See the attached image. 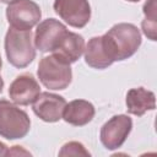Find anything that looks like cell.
I'll use <instances>...</instances> for the list:
<instances>
[{
	"mask_svg": "<svg viewBox=\"0 0 157 157\" xmlns=\"http://www.w3.org/2000/svg\"><path fill=\"white\" fill-rule=\"evenodd\" d=\"M104 42L114 61H121L132 56L141 45L140 29L128 22L114 25L105 34Z\"/></svg>",
	"mask_w": 157,
	"mask_h": 157,
	"instance_id": "obj_1",
	"label": "cell"
},
{
	"mask_svg": "<svg viewBox=\"0 0 157 157\" xmlns=\"http://www.w3.org/2000/svg\"><path fill=\"white\" fill-rule=\"evenodd\" d=\"M126 1H129V2H139L140 0H126Z\"/></svg>",
	"mask_w": 157,
	"mask_h": 157,
	"instance_id": "obj_21",
	"label": "cell"
},
{
	"mask_svg": "<svg viewBox=\"0 0 157 157\" xmlns=\"http://www.w3.org/2000/svg\"><path fill=\"white\" fill-rule=\"evenodd\" d=\"M40 17V7L33 0H17L9 4L6 9L7 22L16 29L28 31L39 23Z\"/></svg>",
	"mask_w": 157,
	"mask_h": 157,
	"instance_id": "obj_5",
	"label": "cell"
},
{
	"mask_svg": "<svg viewBox=\"0 0 157 157\" xmlns=\"http://www.w3.org/2000/svg\"><path fill=\"white\" fill-rule=\"evenodd\" d=\"M9 148L4 142H0V156H7Z\"/></svg>",
	"mask_w": 157,
	"mask_h": 157,
	"instance_id": "obj_18",
	"label": "cell"
},
{
	"mask_svg": "<svg viewBox=\"0 0 157 157\" xmlns=\"http://www.w3.org/2000/svg\"><path fill=\"white\" fill-rule=\"evenodd\" d=\"M132 129V120L126 114L112 117L103 124L99 132V140L107 150H117L123 146Z\"/></svg>",
	"mask_w": 157,
	"mask_h": 157,
	"instance_id": "obj_6",
	"label": "cell"
},
{
	"mask_svg": "<svg viewBox=\"0 0 157 157\" xmlns=\"http://www.w3.org/2000/svg\"><path fill=\"white\" fill-rule=\"evenodd\" d=\"M9 155H31V153L28 151L21 148V146H12V148L9 150V152H7V156Z\"/></svg>",
	"mask_w": 157,
	"mask_h": 157,
	"instance_id": "obj_17",
	"label": "cell"
},
{
	"mask_svg": "<svg viewBox=\"0 0 157 157\" xmlns=\"http://www.w3.org/2000/svg\"><path fill=\"white\" fill-rule=\"evenodd\" d=\"M4 45L7 61L17 69L28 66L36 58V47L33 45L31 29L22 31L10 27L6 32Z\"/></svg>",
	"mask_w": 157,
	"mask_h": 157,
	"instance_id": "obj_2",
	"label": "cell"
},
{
	"mask_svg": "<svg viewBox=\"0 0 157 157\" xmlns=\"http://www.w3.org/2000/svg\"><path fill=\"white\" fill-rule=\"evenodd\" d=\"M1 66H2V61H1V56H0V71H1ZM2 88H4V80L0 75V93L2 92Z\"/></svg>",
	"mask_w": 157,
	"mask_h": 157,
	"instance_id": "obj_19",
	"label": "cell"
},
{
	"mask_svg": "<svg viewBox=\"0 0 157 157\" xmlns=\"http://www.w3.org/2000/svg\"><path fill=\"white\" fill-rule=\"evenodd\" d=\"M125 103L128 113L136 117H142L146 112L156 108V97L152 91L144 87H136L128 91Z\"/></svg>",
	"mask_w": 157,
	"mask_h": 157,
	"instance_id": "obj_13",
	"label": "cell"
},
{
	"mask_svg": "<svg viewBox=\"0 0 157 157\" xmlns=\"http://www.w3.org/2000/svg\"><path fill=\"white\" fill-rule=\"evenodd\" d=\"M66 29V26L55 18L43 20L37 25V29L34 32L33 42L36 49L42 53L52 52Z\"/></svg>",
	"mask_w": 157,
	"mask_h": 157,
	"instance_id": "obj_10",
	"label": "cell"
},
{
	"mask_svg": "<svg viewBox=\"0 0 157 157\" xmlns=\"http://www.w3.org/2000/svg\"><path fill=\"white\" fill-rule=\"evenodd\" d=\"M15 1H17V0H0V2H4V4H11V2H15Z\"/></svg>",
	"mask_w": 157,
	"mask_h": 157,
	"instance_id": "obj_20",
	"label": "cell"
},
{
	"mask_svg": "<svg viewBox=\"0 0 157 157\" xmlns=\"http://www.w3.org/2000/svg\"><path fill=\"white\" fill-rule=\"evenodd\" d=\"M31 129L28 114L7 99H0V136L7 140L25 137Z\"/></svg>",
	"mask_w": 157,
	"mask_h": 157,
	"instance_id": "obj_4",
	"label": "cell"
},
{
	"mask_svg": "<svg viewBox=\"0 0 157 157\" xmlns=\"http://www.w3.org/2000/svg\"><path fill=\"white\" fill-rule=\"evenodd\" d=\"M144 15L145 18L141 22V28L144 34L151 39L156 40L157 36V16H156V0H146L144 5Z\"/></svg>",
	"mask_w": 157,
	"mask_h": 157,
	"instance_id": "obj_15",
	"label": "cell"
},
{
	"mask_svg": "<svg viewBox=\"0 0 157 157\" xmlns=\"http://www.w3.org/2000/svg\"><path fill=\"white\" fill-rule=\"evenodd\" d=\"M96 109L94 105L86 99H74L66 103L63 119L74 126H83L87 125L94 117Z\"/></svg>",
	"mask_w": 157,
	"mask_h": 157,
	"instance_id": "obj_14",
	"label": "cell"
},
{
	"mask_svg": "<svg viewBox=\"0 0 157 157\" xmlns=\"http://www.w3.org/2000/svg\"><path fill=\"white\" fill-rule=\"evenodd\" d=\"M65 105L66 101L64 97L52 92H40L32 103V109L33 113L43 121L56 123L63 119Z\"/></svg>",
	"mask_w": 157,
	"mask_h": 157,
	"instance_id": "obj_8",
	"label": "cell"
},
{
	"mask_svg": "<svg viewBox=\"0 0 157 157\" xmlns=\"http://www.w3.org/2000/svg\"><path fill=\"white\" fill-rule=\"evenodd\" d=\"M40 83L49 90H65L72 81V71L70 64L52 54L43 56L37 70Z\"/></svg>",
	"mask_w": 157,
	"mask_h": 157,
	"instance_id": "obj_3",
	"label": "cell"
},
{
	"mask_svg": "<svg viewBox=\"0 0 157 157\" xmlns=\"http://www.w3.org/2000/svg\"><path fill=\"white\" fill-rule=\"evenodd\" d=\"M85 50V39L81 34L65 31L63 36L59 38L56 45L52 50L54 55L65 60L69 64L76 63Z\"/></svg>",
	"mask_w": 157,
	"mask_h": 157,
	"instance_id": "obj_11",
	"label": "cell"
},
{
	"mask_svg": "<svg viewBox=\"0 0 157 157\" xmlns=\"http://www.w3.org/2000/svg\"><path fill=\"white\" fill-rule=\"evenodd\" d=\"M83 54L86 64L93 69L103 70L114 63L108 50V47L103 39V36L92 37L86 44Z\"/></svg>",
	"mask_w": 157,
	"mask_h": 157,
	"instance_id": "obj_12",
	"label": "cell"
},
{
	"mask_svg": "<svg viewBox=\"0 0 157 157\" xmlns=\"http://www.w3.org/2000/svg\"><path fill=\"white\" fill-rule=\"evenodd\" d=\"M40 93V86L32 74L17 76L9 87V96L17 105H29Z\"/></svg>",
	"mask_w": 157,
	"mask_h": 157,
	"instance_id": "obj_9",
	"label": "cell"
},
{
	"mask_svg": "<svg viewBox=\"0 0 157 157\" xmlns=\"http://www.w3.org/2000/svg\"><path fill=\"white\" fill-rule=\"evenodd\" d=\"M91 153L85 148L81 142L70 141L66 142L59 151V156H90Z\"/></svg>",
	"mask_w": 157,
	"mask_h": 157,
	"instance_id": "obj_16",
	"label": "cell"
},
{
	"mask_svg": "<svg viewBox=\"0 0 157 157\" xmlns=\"http://www.w3.org/2000/svg\"><path fill=\"white\" fill-rule=\"evenodd\" d=\"M54 11L69 26L83 28L91 18L88 0H54Z\"/></svg>",
	"mask_w": 157,
	"mask_h": 157,
	"instance_id": "obj_7",
	"label": "cell"
}]
</instances>
